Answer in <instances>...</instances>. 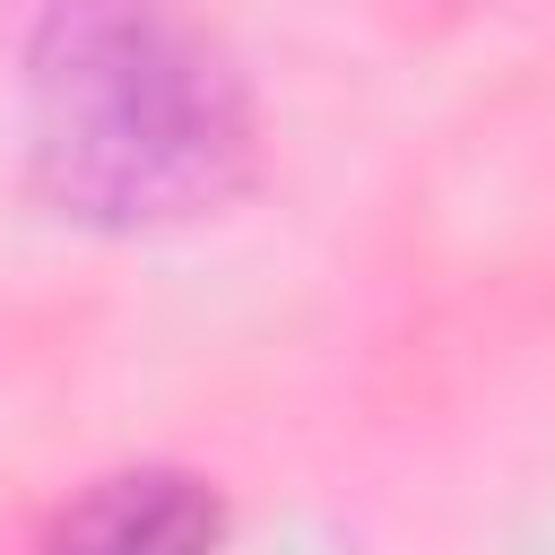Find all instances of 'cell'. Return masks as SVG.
I'll return each mask as SVG.
<instances>
[{
    "instance_id": "6da1fadb",
    "label": "cell",
    "mask_w": 555,
    "mask_h": 555,
    "mask_svg": "<svg viewBox=\"0 0 555 555\" xmlns=\"http://www.w3.org/2000/svg\"><path fill=\"white\" fill-rule=\"evenodd\" d=\"M35 182L95 225H156L243 182V87L173 0H52L26 43Z\"/></svg>"
},
{
    "instance_id": "7a4b0ae2",
    "label": "cell",
    "mask_w": 555,
    "mask_h": 555,
    "mask_svg": "<svg viewBox=\"0 0 555 555\" xmlns=\"http://www.w3.org/2000/svg\"><path fill=\"white\" fill-rule=\"evenodd\" d=\"M217 494L199 477H173V468H130V477H104L78 512H61L35 555H208L217 546Z\"/></svg>"
}]
</instances>
